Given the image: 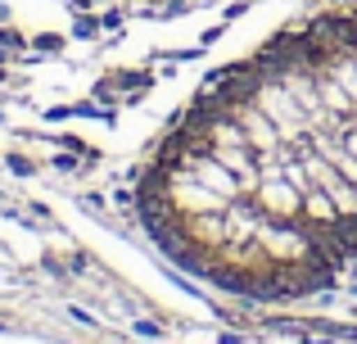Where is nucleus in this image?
<instances>
[{
	"label": "nucleus",
	"instance_id": "nucleus-3",
	"mask_svg": "<svg viewBox=\"0 0 357 344\" xmlns=\"http://www.w3.org/2000/svg\"><path fill=\"white\" fill-rule=\"evenodd\" d=\"M9 168H14L18 177H27V172H32V163H27V159H18V154H14V159H9Z\"/></svg>",
	"mask_w": 357,
	"mask_h": 344
},
{
	"label": "nucleus",
	"instance_id": "nucleus-1",
	"mask_svg": "<svg viewBox=\"0 0 357 344\" xmlns=\"http://www.w3.org/2000/svg\"><path fill=\"white\" fill-rule=\"evenodd\" d=\"M59 36H36V50H45V54H54V50H59Z\"/></svg>",
	"mask_w": 357,
	"mask_h": 344
},
{
	"label": "nucleus",
	"instance_id": "nucleus-2",
	"mask_svg": "<svg viewBox=\"0 0 357 344\" xmlns=\"http://www.w3.org/2000/svg\"><path fill=\"white\" fill-rule=\"evenodd\" d=\"M96 27H100L96 18H77V36H96Z\"/></svg>",
	"mask_w": 357,
	"mask_h": 344
}]
</instances>
